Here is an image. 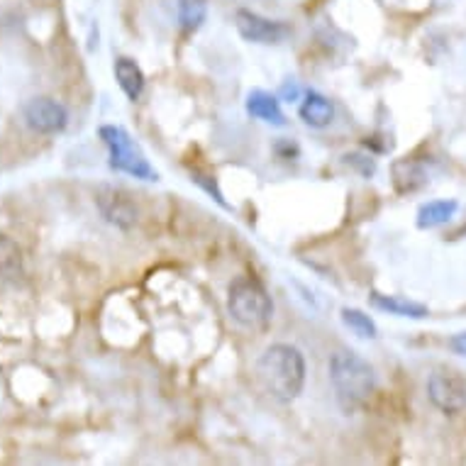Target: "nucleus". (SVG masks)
<instances>
[{"instance_id":"nucleus-1","label":"nucleus","mask_w":466,"mask_h":466,"mask_svg":"<svg viewBox=\"0 0 466 466\" xmlns=\"http://www.w3.org/2000/svg\"><path fill=\"white\" fill-rule=\"evenodd\" d=\"M257 374L276 400L290 403L306 386V357L293 344H271L257 361Z\"/></svg>"},{"instance_id":"nucleus-2","label":"nucleus","mask_w":466,"mask_h":466,"mask_svg":"<svg viewBox=\"0 0 466 466\" xmlns=\"http://www.w3.org/2000/svg\"><path fill=\"white\" fill-rule=\"evenodd\" d=\"M329 383L344 413H354L369 403L376 390V371L361 354L352 350H337L328 364Z\"/></svg>"},{"instance_id":"nucleus-3","label":"nucleus","mask_w":466,"mask_h":466,"mask_svg":"<svg viewBox=\"0 0 466 466\" xmlns=\"http://www.w3.org/2000/svg\"><path fill=\"white\" fill-rule=\"evenodd\" d=\"M228 313L239 328L261 332L274 318V303L267 289L252 276H239L229 283Z\"/></svg>"},{"instance_id":"nucleus-4","label":"nucleus","mask_w":466,"mask_h":466,"mask_svg":"<svg viewBox=\"0 0 466 466\" xmlns=\"http://www.w3.org/2000/svg\"><path fill=\"white\" fill-rule=\"evenodd\" d=\"M103 145L110 152V168L127 174L132 178H142V181H159V174L147 161L145 152L139 145L130 137V132L117 125H103L98 130Z\"/></svg>"},{"instance_id":"nucleus-5","label":"nucleus","mask_w":466,"mask_h":466,"mask_svg":"<svg viewBox=\"0 0 466 466\" xmlns=\"http://www.w3.org/2000/svg\"><path fill=\"white\" fill-rule=\"evenodd\" d=\"M428 398L440 413H461L466 408V379L454 369H435L428 379Z\"/></svg>"},{"instance_id":"nucleus-6","label":"nucleus","mask_w":466,"mask_h":466,"mask_svg":"<svg viewBox=\"0 0 466 466\" xmlns=\"http://www.w3.org/2000/svg\"><path fill=\"white\" fill-rule=\"evenodd\" d=\"M96 206H98L100 215L106 218L117 229H132L139 220V210L135 206V200L123 188L115 186H100L96 191Z\"/></svg>"},{"instance_id":"nucleus-7","label":"nucleus","mask_w":466,"mask_h":466,"mask_svg":"<svg viewBox=\"0 0 466 466\" xmlns=\"http://www.w3.org/2000/svg\"><path fill=\"white\" fill-rule=\"evenodd\" d=\"M235 27L239 37L252 42V45H281L290 35V27L281 20H268V17L252 13V10L239 8L235 13Z\"/></svg>"},{"instance_id":"nucleus-8","label":"nucleus","mask_w":466,"mask_h":466,"mask_svg":"<svg viewBox=\"0 0 466 466\" xmlns=\"http://www.w3.org/2000/svg\"><path fill=\"white\" fill-rule=\"evenodd\" d=\"M27 127L39 135H56L69 125V110L54 98H32L23 107Z\"/></svg>"},{"instance_id":"nucleus-9","label":"nucleus","mask_w":466,"mask_h":466,"mask_svg":"<svg viewBox=\"0 0 466 466\" xmlns=\"http://www.w3.org/2000/svg\"><path fill=\"white\" fill-rule=\"evenodd\" d=\"M299 115L308 127L325 130L335 120V106H332V100L328 96H322L318 91H308L306 98H303V103L299 107Z\"/></svg>"},{"instance_id":"nucleus-10","label":"nucleus","mask_w":466,"mask_h":466,"mask_svg":"<svg viewBox=\"0 0 466 466\" xmlns=\"http://www.w3.org/2000/svg\"><path fill=\"white\" fill-rule=\"evenodd\" d=\"M247 113L252 115L254 120L274 125V127H283L286 125V113L281 110V100L271 96L268 91H252L247 96Z\"/></svg>"},{"instance_id":"nucleus-11","label":"nucleus","mask_w":466,"mask_h":466,"mask_svg":"<svg viewBox=\"0 0 466 466\" xmlns=\"http://www.w3.org/2000/svg\"><path fill=\"white\" fill-rule=\"evenodd\" d=\"M369 300H371V306H374L376 310H383V313H389V315H398V318L425 320V318L430 315L428 306H422V303L400 299V296H386V293H379V290H374Z\"/></svg>"},{"instance_id":"nucleus-12","label":"nucleus","mask_w":466,"mask_h":466,"mask_svg":"<svg viewBox=\"0 0 466 466\" xmlns=\"http://www.w3.org/2000/svg\"><path fill=\"white\" fill-rule=\"evenodd\" d=\"M115 78H117V86L123 88V93L132 100V103L139 100V96L145 93V74L139 69V64L127 59V56H120V59L115 62Z\"/></svg>"},{"instance_id":"nucleus-13","label":"nucleus","mask_w":466,"mask_h":466,"mask_svg":"<svg viewBox=\"0 0 466 466\" xmlns=\"http://www.w3.org/2000/svg\"><path fill=\"white\" fill-rule=\"evenodd\" d=\"M428 184V174L420 164L410 159H400L393 164V186L398 193H415Z\"/></svg>"},{"instance_id":"nucleus-14","label":"nucleus","mask_w":466,"mask_h":466,"mask_svg":"<svg viewBox=\"0 0 466 466\" xmlns=\"http://www.w3.org/2000/svg\"><path fill=\"white\" fill-rule=\"evenodd\" d=\"M459 203L457 200H430L418 210V228L420 229H435L442 228L457 215Z\"/></svg>"},{"instance_id":"nucleus-15","label":"nucleus","mask_w":466,"mask_h":466,"mask_svg":"<svg viewBox=\"0 0 466 466\" xmlns=\"http://www.w3.org/2000/svg\"><path fill=\"white\" fill-rule=\"evenodd\" d=\"M23 252L5 235H0V283H17L23 279Z\"/></svg>"},{"instance_id":"nucleus-16","label":"nucleus","mask_w":466,"mask_h":466,"mask_svg":"<svg viewBox=\"0 0 466 466\" xmlns=\"http://www.w3.org/2000/svg\"><path fill=\"white\" fill-rule=\"evenodd\" d=\"M208 0H177V17L178 25L186 32H196L200 25L206 23Z\"/></svg>"},{"instance_id":"nucleus-17","label":"nucleus","mask_w":466,"mask_h":466,"mask_svg":"<svg viewBox=\"0 0 466 466\" xmlns=\"http://www.w3.org/2000/svg\"><path fill=\"white\" fill-rule=\"evenodd\" d=\"M342 322L344 328L352 329L354 335L361 337V339H374V337H379L376 322L364 310H360V308H342Z\"/></svg>"},{"instance_id":"nucleus-18","label":"nucleus","mask_w":466,"mask_h":466,"mask_svg":"<svg viewBox=\"0 0 466 466\" xmlns=\"http://www.w3.org/2000/svg\"><path fill=\"white\" fill-rule=\"evenodd\" d=\"M283 100H289V103H293V100L300 98V88L296 81H290V84H283L281 86V93H279Z\"/></svg>"},{"instance_id":"nucleus-19","label":"nucleus","mask_w":466,"mask_h":466,"mask_svg":"<svg viewBox=\"0 0 466 466\" xmlns=\"http://www.w3.org/2000/svg\"><path fill=\"white\" fill-rule=\"evenodd\" d=\"M450 347L459 354V357H466V332H459V335L451 337Z\"/></svg>"}]
</instances>
